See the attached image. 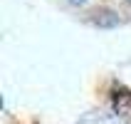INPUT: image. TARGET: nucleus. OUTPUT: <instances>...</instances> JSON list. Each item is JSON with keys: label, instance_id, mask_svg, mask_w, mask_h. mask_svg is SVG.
Here are the masks:
<instances>
[{"label": "nucleus", "instance_id": "2", "mask_svg": "<svg viewBox=\"0 0 131 124\" xmlns=\"http://www.w3.org/2000/svg\"><path fill=\"white\" fill-rule=\"evenodd\" d=\"M126 3H131V0H126Z\"/></svg>", "mask_w": 131, "mask_h": 124}, {"label": "nucleus", "instance_id": "1", "mask_svg": "<svg viewBox=\"0 0 131 124\" xmlns=\"http://www.w3.org/2000/svg\"><path fill=\"white\" fill-rule=\"evenodd\" d=\"M69 3H72V5H84L87 0H69Z\"/></svg>", "mask_w": 131, "mask_h": 124}]
</instances>
